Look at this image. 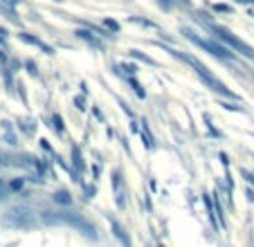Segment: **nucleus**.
I'll return each mask as SVG.
<instances>
[{
    "instance_id": "obj_1",
    "label": "nucleus",
    "mask_w": 254,
    "mask_h": 247,
    "mask_svg": "<svg viewBox=\"0 0 254 247\" xmlns=\"http://www.w3.org/2000/svg\"><path fill=\"white\" fill-rule=\"evenodd\" d=\"M178 34L187 41V43H191L193 48H198L200 52L209 54L211 59H216V61L221 63H227V65H236L239 63V54L232 52L227 45H223L221 41H216L211 34H205V32H198L196 27H191V25H180L178 27Z\"/></svg>"
},
{
    "instance_id": "obj_2",
    "label": "nucleus",
    "mask_w": 254,
    "mask_h": 247,
    "mask_svg": "<svg viewBox=\"0 0 254 247\" xmlns=\"http://www.w3.org/2000/svg\"><path fill=\"white\" fill-rule=\"evenodd\" d=\"M39 216H41V223L50 225V227L52 225H65V227H72L74 232H81V236L88 238V241H97L99 238L97 225L90 223L81 211H70L67 207L65 209L59 207V209H43Z\"/></svg>"
},
{
    "instance_id": "obj_3",
    "label": "nucleus",
    "mask_w": 254,
    "mask_h": 247,
    "mask_svg": "<svg viewBox=\"0 0 254 247\" xmlns=\"http://www.w3.org/2000/svg\"><path fill=\"white\" fill-rule=\"evenodd\" d=\"M205 34H211L216 41H221L223 45H227V48H230L232 52L239 54L241 59H245V61H252V63H254V48L248 43V41H243L239 34L232 32L230 27H225V25H221V23H214L211 27H207Z\"/></svg>"
},
{
    "instance_id": "obj_4",
    "label": "nucleus",
    "mask_w": 254,
    "mask_h": 247,
    "mask_svg": "<svg viewBox=\"0 0 254 247\" xmlns=\"http://www.w3.org/2000/svg\"><path fill=\"white\" fill-rule=\"evenodd\" d=\"M0 225L7 229H18V232H27L39 225L36 214L29 204H11L0 214Z\"/></svg>"
},
{
    "instance_id": "obj_5",
    "label": "nucleus",
    "mask_w": 254,
    "mask_h": 247,
    "mask_svg": "<svg viewBox=\"0 0 254 247\" xmlns=\"http://www.w3.org/2000/svg\"><path fill=\"white\" fill-rule=\"evenodd\" d=\"M111 186H113V195H115V204L117 209L124 211L128 204V186H126V178L122 173V169H113L111 171Z\"/></svg>"
},
{
    "instance_id": "obj_6",
    "label": "nucleus",
    "mask_w": 254,
    "mask_h": 247,
    "mask_svg": "<svg viewBox=\"0 0 254 247\" xmlns=\"http://www.w3.org/2000/svg\"><path fill=\"white\" fill-rule=\"evenodd\" d=\"M72 36L77 38V41H81L83 45H88L90 50H95V52H104L106 45H108L104 38H99L95 32H92V29L81 27V25H77V27L72 29Z\"/></svg>"
},
{
    "instance_id": "obj_7",
    "label": "nucleus",
    "mask_w": 254,
    "mask_h": 247,
    "mask_svg": "<svg viewBox=\"0 0 254 247\" xmlns=\"http://www.w3.org/2000/svg\"><path fill=\"white\" fill-rule=\"evenodd\" d=\"M0 142L11 151H20V133L11 119H0Z\"/></svg>"
},
{
    "instance_id": "obj_8",
    "label": "nucleus",
    "mask_w": 254,
    "mask_h": 247,
    "mask_svg": "<svg viewBox=\"0 0 254 247\" xmlns=\"http://www.w3.org/2000/svg\"><path fill=\"white\" fill-rule=\"evenodd\" d=\"M16 38H18L23 45H29V48L41 50V52L48 54V57H54V54H57V48H54V45H50L48 41H43L41 36H36V34L27 32V29H20V32L16 34Z\"/></svg>"
},
{
    "instance_id": "obj_9",
    "label": "nucleus",
    "mask_w": 254,
    "mask_h": 247,
    "mask_svg": "<svg viewBox=\"0 0 254 247\" xmlns=\"http://www.w3.org/2000/svg\"><path fill=\"white\" fill-rule=\"evenodd\" d=\"M189 14H191L193 25H196L200 32H207V27H211L214 23H218V20H216V14L211 9H207V7H193Z\"/></svg>"
},
{
    "instance_id": "obj_10",
    "label": "nucleus",
    "mask_w": 254,
    "mask_h": 247,
    "mask_svg": "<svg viewBox=\"0 0 254 247\" xmlns=\"http://www.w3.org/2000/svg\"><path fill=\"white\" fill-rule=\"evenodd\" d=\"M16 124V130H18L20 135H25V137H36V130H39V122H36V117H32V115H20V117L14 119Z\"/></svg>"
},
{
    "instance_id": "obj_11",
    "label": "nucleus",
    "mask_w": 254,
    "mask_h": 247,
    "mask_svg": "<svg viewBox=\"0 0 254 247\" xmlns=\"http://www.w3.org/2000/svg\"><path fill=\"white\" fill-rule=\"evenodd\" d=\"M126 23L135 25V27L144 29V32H155V34H158L160 29H162L158 23H155V20H151L149 16H139V14H130V16H126Z\"/></svg>"
},
{
    "instance_id": "obj_12",
    "label": "nucleus",
    "mask_w": 254,
    "mask_h": 247,
    "mask_svg": "<svg viewBox=\"0 0 254 247\" xmlns=\"http://www.w3.org/2000/svg\"><path fill=\"white\" fill-rule=\"evenodd\" d=\"M70 167H74L79 173H86L88 171V164H86V157H83V151L77 142H70Z\"/></svg>"
},
{
    "instance_id": "obj_13",
    "label": "nucleus",
    "mask_w": 254,
    "mask_h": 247,
    "mask_svg": "<svg viewBox=\"0 0 254 247\" xmlns=\"http://www.w3.org/2000/svg\"><path fill=\"white\" fill-rule=\"evenodd\" d=\"M50 200H52L57 207H63V209L74 204V195H72V191L63 189V186H61V189H54L52 193H50Z\"/></svg>"
},
{
    "instance_id": "obj_14",
    "label": "nucleus",
    "mask_w": 254,
    "mask_h": 247,
    "mask_svg": "<svg viewBox=\"0 0 254 247\" xmlns=\"http://www.w3.org/2000/svg\"><path fill=\"white\" fill-rule=\"evenodd\" d=\"M126 57L133 59V61H137V63H144V65H151V67H158V65H160V63L155 61L151 54H146L144 50H137V48L126 50Z\"/></svg>"
},
{
    "instance_id": "obj_15",
    "label": "nucleus",
    "mask_w": 254,
    "mask_h": 247,
    "mask_svg": "<svg viewBox=\"0 0 254 247\" xmlns=\"http://www.w3.org/2000/svg\"><path fill=\"white\" fill-rule=\"evenodd\" d=\"M111 229H113V236H115L117 241H120V245H122V247H133V241H130L128 232H126V229L122 227L120 220L111 218Z\"/></svg>"
},
{
    "instance_id": "obj_16",
    "label": "nucleus",
    "mask_w": 254,
    "mask_h": 247,
    "mask_svg": "<svg viewBox=\"0 0 254 247\" xmlns=\"http://www.w3.org/2000/svg\"><path fill=\"white\" fill-rule=\"evenodd\" d=\"M139 126H142V130H139V137H142V144L146 151H153L155 148V137L153 133H151V126L146 119H139Z\"/></svg>"
},
{
    "instance_id": "obj_17",
    "label": "nucleus",
    "mask_w": 254,
    "mask_h": 247,
    "mask_svg": "<svg viewBox=\"0 0 254 247\" xmlns=\"http://www.w3.org/2000/svg\"><path fill=\"white\" fill-rule=\"evenodd\" d=\"M50 130H52L57 137H65V122H63V117H61V113H52L50 115Z\"/></svg>"
},
{
    "instance_id": "obj_18",
    "label": "nucleus",
    "mask_w": 254,
    "mask_h": 247,
    "mask_svg": "<svg viewBox=\"0 0 254 247\" xmlns=\"http://www.w3.org/2000/svg\"><path fill=\"white\" fill-rule=\"evenodd\" d=\"M202 204H205V209H207V218H209L211 227L218 232V229H221V223H218V218H216V209H214V200H211V193H202Z\"/></svg>"
},
{
    "instance_id": "obj_19",
    "label": "nucleus",
    "mask_w": 254,
    "mask_h": 247,
    "mask_svg": "<svg viewBox=\"0 0 254 247\" xmlns=\"http://www.w3.org/2000/svg\"><path fill=\"white\" fill-rule=\"evenodd\" d=\"M0 14L5 16V18L9 20L11 25H16V27H23V18H20L18 9H14V7L5 5V2H2V0H0Z\"/></svg>"
},
{
    "instance_id": "obj_20",
    "label": "nucleus",
    "mask_w": 254,
    "mask_h": 247,
    "mask_svg": "<svg viewBox=\"0 0 254 247\" xmlns=\"http://www.w3.org/2000/svg\"><path fill=\"white\" fill-rule=\"evenodd\" d=\"M207 9H211L216 16H232L236 11V7L227 5V2H207Z\"/></svg>"
},
{
    "instance_id": "obj_21",
    "label": "nucleus",
    "mask_w": 254,
    "mask_h": 247,
    "mask_svg": "<svg viewBox=\"0 0 254 247\" xmlns=\"http://www.w3.org/2000/svg\"><path fill=\"white\" fill-rule=\"evenodd\" d=\"M124 83L130 88V90L135 92V97H137V99H142V101L146 99V90H144V86H142V83H139V79H137V76H126V79H124Z\"/></svg>"
},
{
    "instance_id": "obj_22",
    "label": "nucleus",
    "mask_w": 254,
    "mask_h": 247,
    "mask_svg": "<svg viewBox=\"0 0 254 247\" xmlns=\"http://www.w3.org/2000/svg\"><path fill=\"white\" fill-rule=\"evenodd\" d=\"M211 200H214V209H216V216H218V223H221V227H225V209H223V202H221V193L214 191Z\"/></svg>"
},
{
    "instance_id": "obj_23",
    "label": "nucleus",
    "mask_w": 254,
    "mask_h": 247,
    "mask_svg": "<svg viewBox=\"0 0 254 247\" xmlns=\"http://www.w3.org/2000/svg\"><path fill=\"white\" fill-rule=\"evenodd\" d=\"M0 169H14V151L0 148Z\"/></svg>"
},
{
    "instance_id": "obj_24",
    "label": "nucleus",
    "mask_w": 254,
    "mask_h": 247,
    "mask_svg": "<svg viewBox=\"0 0 254 247\" xmlns=\"http://www.w3.org/2000/svg\"><path fill=\"white\" fill-rule=\"evenodd\" d=\"M23 70L27 72L32 79H41V67H39V63L34 61V59H25V61H23Z\"/></svg>"
},
{
    "instance_id": "obj_25",
    "label": "nucleus",
    "mask_w": 254,
    "mask_h": 247,
    "mask_svg": "<svg viewBox=\"0 0 254 247\" xmlns=\"http://www.w3.org/2000/svg\"><path fill=\"white\" fill-rule=\"evenodd\" d=\"M101 25H104L108 32H113V34H117L120 36L122 34V23L117 18H111V16H106V18H101Z\"/></svg>"
},
{
    "instance_id": "obj_26",
    "label": "nucleus",
    "mask_w": 254,
    "mask_h": 247,
    "mask_svg": "<svg viewBox=\"0 0 254 247\" xmlns=\"http://www.w3.org/2000/svg\"><path fill=\"white\" fill-rule=\"evenodd\" d=\"M7 185H9V191H11V193H20V191L25 189V185H27V178H25V176L11 178V180H7Z\"/></svg>"
},
{
    "instance_id": "obj_27",
    "label": "nucleus",
    "mask_w": 254,
    "mask_h": 247,
    "mask_svg": "<svg viewBox=\"0 0 254 247\" xmlns=\"http://www.w3.org/2000/svg\"><path fill=\"white\" fill-rule=\"evenodd\" d=\"M16 97H20V104L27 106L29 104V97H27V88H25V83L20 79H16Z\"/></svg>"
},
{
    "instance_id": "obj_28",
    "label": "nucleus",
    "mask_w": 254,
    "mask_h": 247,
    "mask_svg": "<svg viewBox=\"0 0 254 247\" xmlns=\"http://www.w3.org/2000/svg\"><path fill=\"white\" fill-rule=\"evenodd\" d=\"M221 106H223V108H225V110H230V113H245V108L239 104V101L223 99V101H221Z\"/></svg>"
},
{
    "instance_id": "obj_29",
    "label": "nucleus",
    "mask_w": 254,
    "mask_h": 247,
    "mask_svg": "<svg viewBox=\"0 0 254 247\" xmlns=\"http://www.w3.org/2000/svg\"><path fill=\"white\" fill-rule=\"evenodd\" d=\"M202 119H205V122H207V130H209V135H211V137H216V139H223V133H221V130H218V128H216V126H214V124H211V117H209V115H202Z\"/></svg>"
},
{
    "instance_id": "obj_30",
    "label": "nucleus",
    "mask_w": 254,
    "mask_h": 247,
    "mask_svg": "<svg viewBox=\"0 0 254 247\" xmlns=\"http://www.w3.org/2000/svg\"><path fill=\"white\" fill-rule=\"evenodd\" d=\"M72 106L79 110V113H86L88 106H86V95H74L72 97Z\"/></svg>"
},
{
    "instance_id": "obj_31",
    "label": "nucleus",
    "mask_w": 254,
    "mask_h": 247,
    "mask_svg": "<svg viewBox=\"0 0 254 247\" xmlns=\"http://www.w3.org/2000/svg\"><path fill=\"white\" fill-rule=\"evenodd\" d=\"M81 189H83V200H92L97 195V185L92 182V185H88V182H83L81 185Z\"/></svg>"
},
{
    "instance_id": "obj_32",
    "label": "nucleus",
    "mask_w": 254,
    "mask_h": 247,
    "mask_svg": "<svg viewBox=\"0 0 254 247\" xmlns=\"http://www.w3.org/2000/svg\"><path fill=\"white\" fill-rule=\"evenodd\" d=\"M9 38H11L9 27H5V25H0V48H9Z\"/></svg>"
},
{
    "instance_id": "obj_33",
    "label": "nucleus",
    "mask_w": 254,
    "mask_h": 247,
    "mask_svg": "<svg viewBox=\"0 0 254 247\" xmlns=\"http://www.w3.org/2000/svg\"><path fill=\"white\" fill-rule=\"evenodd\" d=\"M7 67H9V70L14 72L16 76H18V72L23 70V61H20L18 57H14V54H11V59H9V63H7Z\"/></svg>"
},
{
    "instance_id": "obj_34",
    "label": "nucleus",
    "mask_w": 254,
    "mask_h": 247,
    "mask_svg": "<svg viewBox=\"0 0 254 247\" xmlns=\"http://www.w3.org/2000/svg\"><path fill=\"white\" fill-rule=\"evenodd\" d=\"M11 195V191H9V185H7V180L5 178H0V202H5L7 198Z\"/></svg>"
},
{
    "instance_id": "obj_35",
    "label": "nucleus",
    "mask_w": 254,
    "mask_h": 247,
    "mask_svg": "<svg viewBox=\"0 0 254 247\" xmlns=\"http://www.w3.org/2000/svg\"><path fill=\"white\" fill-rule=\"evenodd\" d=\"M117 104H120V108H122V113H126L128 115V119H135V113H133V108H130L128 104H126L122 97H117Z\"/></svg>"
},
{
    "instance_id": "obj_36",
    "label": "nucleus",
    "mask_w": 254,
    "mask_h": 247,
    "mask_svg": "<svg viewBox=\"0 0 254 247\" xmlns=\"http://www.w3.org/2000/svg\"><path fill=\"white\" fill-rule=\"evenodd\" d=\"M11 59V50L9 48H0V65H7Z\"/></svg>"
},
{
    "instance_id": "obj_37",
    "label": "nucleus",
    "mask_w": 254,
    "mask_h": 247,
    "mask_svg": "<svg viewBox=\"0 0 254 247\" xmlns=\"http://www.w3.org/2000/svg\"><path fill=\"white\" fill-rule=\"evenodd\" d=\"M241 176L245 178L248 186H252V189H254V173H252V171H248V169H241Z\"/></svg>"
},
{
    "instance_id": "obj_38",
    "label": "nucleus",
    "mask_w": 254,
    "mask_h": 247,
    "mask_svg": "<svg viewBox=\"0 0 254 247\" xmlns=\"http://www.w3.org/2000/svg\"><path fill=\"white\" fill-rule=\"evenodd\" d=\"M39 146L43 148V151L48 153V155H50V153H54V146L50 144V139H45V137H41V139H39Z\"/></svg>"
},
{
    "instance_id": "obj_39",
    "label": "nucleus",
    "mask_w": 254,
    "mask_h": 247,
    "mask_svg": "<svg viewBox=\"0 0 254 247\" xmlns=\"http://www.w3.org/2000/svg\"><path fill=\"white\" fill-rule=\"evenodd\" d=\"M90 171H92V180H99V176H101V162H97V164H92L90 167Z\"/></svg>"
},
{
    "instance_id": "obj_40",
    "label": "nucleus",
    "mask_w": 254,
    "mask_h": 247,
    "mask_svg": "<svg viewBox=\"0 0 254 247\" xmlns=\"http://www.w3.org/2000/svg\"><path fill=\"white\" fill-rule=\"evenodd\" d=\"M218 160H221V164H223L225 169H230V157H227L225 153H218Z\"/></svg>"
},
{
    "instance_id": "obj_41",
    "label": "nucleus",
    "mask_w": 254,
    "mask_h": 247,
    "mask_svg": "<svg viewBox=\"0 0 254 247\" xmlns=\"http://www.w3.org/2000/svg\"><path fill=\"white\" fill-rule=\"evenodd\" d=\"M234 5H239V7H254V0H234Z\"/></svg>"
},
{
    "instance_id": "obj_42",
    "label": "nucleus",
    "mask_w": 254,
    "mask_h": 247,
    "mask_svg": "<svg viewBox=\"0 0 254 247\" xmlns=\"http://www.w3.org/2000/svg\"><path fill=\"white\" fill-rule=\"evenodd\" d=\"M90 110H92V115H95V117H97V119H99V122H106V119H104V113H101V110H99V108H97V106H92V108H90Z\"/></svg>"
},
{
    "instance_id": "obj_43",
    "label": "nucleus",
    "mask_w": 254,
    "mask_h": 247,
    "mask_svg": "<svg viewBox=\"0 0 254 247\" xmlns=\"http://www.w3.org/2000/svg\"><path fill=\"white\" fill-rule=\"evenodd\" d=\"M245 198H248V202L254 204V189H252V186H248V189H245Z\"/></svg>"
},
{
    "instance_id": "obj_44",
    "label": "nucleus",
    "mask_w": 254,
    "mask_h": 247,
    "mask_svg": "<svg viewBox=\"0 0 254 247\" xmlns=\"http://www.w3.org/2000/svg\"><path fill=\"white\" fill-rule=\"evenodd\" d=\"M81 95H90V88H88V83H86V81H81Z\"/></svg>"
},
{
    "instance_id": "obj_45",
    "label": "nucleus",
    "mask_w": 254,
    "mask_h": 247,
    "mask_svg": "<svg viewBox=\"0 0 254 247\" xmlns=\"http://www.w3.org/2000/svg\"><path fill=\"white\" fill-rule=\"evenodd\" d=\"M106 135H108V137H115V130H113L111 126H108V128H106Z\"/></svg>"
},
{
    "instance_id": "obj_46",
    "label": "nucleus",
    "mask_w": 254,
    "mask_h": 247,
    "mask_svg": "<svg viewBox=\"0 0 254 247\" xmlns=\"http://www.w3.org/2000/svg\"><path fill=\"white\" fill-rule=\"evenodd\" d=\"M245 9H248V16H250V18H254V7H245Z\"/></svg>"
},
{
    "instance_id": "obj_47",
    "label": "nucleus",
    "mask_w": 254,
    "mask_h": 247,
    "mask_svg": "<svg viewBox=\"0 0 254 247\" xmlns=\"http://www.w3.org/2000/svg\"><path fill=\"white\" fill-rule=\"evenodd\" d=\"M50 2H57V5H63V2H65V0H50Z\"/></svg>"
},
{
    "instance_id": "obj_48",
    "label": "nucleus",
    "mask_w": 254,
    "mask_h": 247,
    "mask_svg": "<svg viewBox=\"0 0 254 247\" xmlns=\"http://www.w3.org/2000/svg\"><path fill=\"white\" fill-rule=\"evenodd\" d=\"M252 137H254V133H252Z\"/></svg>"
}]
</instances>
